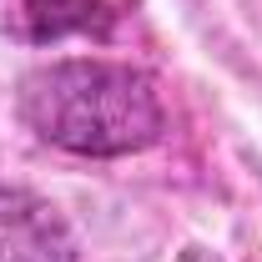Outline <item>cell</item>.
<instances>
[{"label":"cell","instance_id":"2","mask_svg":"<svg viewBox=\"0 0 262 262\" xmlns=\"http://www.w3.org/2000/svg\"><path fill=\"white\" fill-rule=\"evenodd\" d=\"M0 262H76V242L51 202L0 187Z\"/></svg>","mask_w":262,"mask_h":262},{"label":"cell","instance_id":"3","mask_svg":"<svg viewBox=\"0 0 262 262\" xmlns=\"http://www.w3.org/2000/svg\"><path fill=\"white\" fill-rule=\"evenodd\" d=\"M20 20L35 40H51L66 31H86L101 20V0H20Z\"/></svg>","mask_w":262,"mask_h":262},{"label":"cell","instance_id":"1","mask_svg":"<svg viewBox=\"0 0 262 262\" xmlns=\"http://www.w3.org/2000/svg\"><path fill=\"white\" fill-rule=\"evenodd\" d=\"M20 121L76 157H131L166 131V111L136 66L51 61L20 81Z\"/></svg>","mask_w":262,"mask_h":262}]
</instances>
